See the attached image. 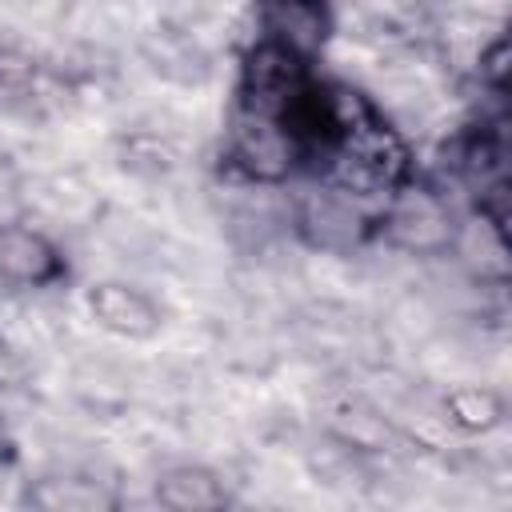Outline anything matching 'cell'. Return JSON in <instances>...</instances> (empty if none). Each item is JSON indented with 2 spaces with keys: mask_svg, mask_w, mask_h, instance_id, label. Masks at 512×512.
<instances>
[{
  "mask_svg": "<svg viewBox=\"0 0 512 512\" xmlns=\"http://www.w3.org/2000/svg\"><path fill=\"white\" fill-rule=\"evenodd\" d=\"M228 160L256 184H280L296 168L300 148L288 136L280 116L236 104L232 124H228Z\"/></svg>",
  "mask_w": 512,
  "mask_h": 512,
  "instance_id": "6da1fadb",
  "label": "cell"
},
{
  "mask_svg": "<svg viewBox=\"0 0 512 512\" xmlns=\"http://www.w3.org/2000/svg\"><path fill=\"white\" fill-rule=\"evenodd\" d=\"M376 228L396 248H408V252H444L456 240L448 204L432 188H420L412 180L400 184L384 200V212L376 216Z\"/></svg>",
  "mask_w": 512,
  "mask_h": 512,
  "instance_id": "7a4b0ae2",
  "label": "cell"
},
{
  "mask_svg": "<svg viewBox=\"0 0 512 512\" xmlns=\"http://www.w3.org/2000/svg\"><path fill=\"white\" fill-rule=\"evenodd\" d=\"M372 228H376V216L364 212V200L336 184H324L300 200V232L316 248L348 252V248L364 244L372 236Z\"/></svg>",
  "mask_w": 512,
  "mask_h": 512,
  "instance_id": "3957f363",
  "label": "cell"
},
{
  "mask_svg": "<svg viewBox=\"0 0 512 512\" xmlns=\"http://www.w3.org/2000/svg\"><path fill=\"white\" fill-rule=\"evenodd\" d=\"M64 276V256L60 248L24 224H4L0 228V284L12 288H48Z\"/></svg>",
  "mask_w": 512,
  "mask_h": 512,
  "instance_id": "277c9868",
  "label": "cell"
},
{
  "mask_svg": "<svg viewBox=\"0 0 512 512\" xmlns=\"http://www.w3.org/2000/svg\"><path fill=\"white\" fill-rule=\"evenodd\" d=\"M88 312L104 332L124 336V340H148L160 332V304L148 292L120 284V280L92 284L88 288Z\"/></svg>",
  "mask_w": 512,
  "mask_h": 512,
  "instance_id": "5b68a950",
  "label": "cell"
},
{
  "mask_svg": "<svg viewBox=\"0 0 512 512\" xmlns=\"http://www.w3.org/2000/svg\"><path fill=\"white\" fill-rule=\"evenodd\" d=\"M260 24H264L260 40H272V44L288 48L292 56H300L308 64L328 40V8H324V0H264Z\"/></svg>",
  "mask_w": 512,
  "mask_h": 512,
  "instance_id": "8992f818",
  "label": "cell"
},
{
  "mask_svg": "<svg viewBox=\"0 0 512 512\" xmlns=\"http://www.w3.org/2000/svg\"><path fill=\"white\" fill-rule=\"evenodd\" d=\"M156 500L172 512H212V508L228 504V488L208 468L180 464L156 480Z\"/></svg>",
  "mask_w": 512,
  "mask_h": 512,
  "instance_id": "52a82bcc",
  "label": "cell"
},
{
  "mask_svg": "<svg viewBox=\"0 0 512 512\" xmlns=\"http://www.w3.org/2000/svg\"><path fill=\"white\" fill-rule=\"evenodd\" d=\"M28 500L36 508H48V512H100V508H112L116 496L104 492L96 480H40L36 488H28Z\"/></svg>",
  "mask_w": 512,
  "mask_h": 512,
  "instance_id": "ba28073f",
  "label": "cell"
},
{
  "mask_svg": "<svg viewBox=\"0 0 512 512\" xmlns=\"http://www.w3.org/2000/svg\"><path fill=\"white\" fill-rule=\"evenodd\" d=\"M444 412H448V420H452L456 428H464V432H488V428H496L500 416H504L500 400H496L488 388H456V392H448Z\"/></svg>",
  "mask_w": 512,
  "mask_h": 512,
  "instance_id": "9c48e42d",
  "label": "cell"
},
{
  "mask_svg": "<svg viewBox=\"0 0 512 512\" xmlns=\"http://www.w3.org/2000/svg\"><path fill=\"white\" fill-rule=\"evenodd\" d=\"M504 60H508V48H504V40H496V44L484 52V64H480V76L492 84L496 96H504V68H508Z\"/></svg>",
  "mask_w": 512,
  "mask_h": 512,
  "instance_id": "30bf717a",
  "label": "cell"
},
{
  "mask_svg": "<svg viewBox=\"0 0 512 512\" xmlns=\"http://www.w3.org/2000/svg\"><path fill=\"white\" fill-rule=\"evenodd\" d=\"M24 380V364H20V352L0 336V388H12Z\"/></svg>",
  "mask_w": 512,
  "mask_h": 512,
  "instance_id": "8fae6325",
  "label": "cell"
},
{
  "mask_svg": "<svg viewBox=\"0 0 512 512\" xmlns=\"http://www.w3.org/2000/svg\"><path fill=\"white\" fill-rule=\"evenodd\" d=\"M16 456V448H12V436L4 432V424H0V464H8Z\"/></svg>",
  "mask_w": 512,
  "mask_h": 512,
  "instance_id": "7c38bea8",
  "label": "cell"
}]
</instances>
